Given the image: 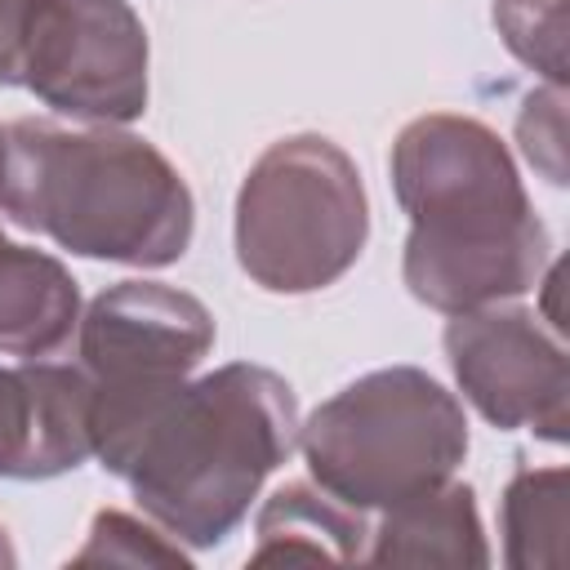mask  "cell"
I'll use <instances>...</instances> for the list:
<instances>
[{
    "label": "cell",
    "instance_id": "cell-1",
    "mask_svg": "<svg viewBox=\"0 0 570 570\" xmlns=\"http://www.w3.org/2000/svg\"><path fill=\"white\" fill-rule=\"evenodd\" d=\"M89 436L94 459L129 481L134 503L169 539L214 548L298 445V396L249 361L142 387L94 383Z\"/></svg>",
    "mask_w": 570,
    "mask_h": 570
},
{
    "label": "cell",
    "instance_id": "cell-2",
    "mask_svg": "<svg viewBox=\"0 0 570 570\" xmlns=\"http://www.w3.org/2000/svg\"><path fill=\"white\" fill-rule=\"evenodd\" d=\"M410 218L401 281L445 316L521 298L539 285L552 236L534 214L508 142L476 116H414L387 156Z\"/></svg>",
    "mask_w": 570,
    "mask_h": 570
},
{
    "label": "cell",
    "instance_id": "cell-3",
    "mask_svg": "<svg viewBox=\"0 0 570 570\" xmlns=\"http://www.w3.org/2000/svg\"><path fill=\"white\" fill-rule=\"evenodd\" d=\"M0 214L58 249L120 267H169L196 232L178 165L120 125H4Z\"/></svg>",
    "mask_w": 570,
    "mask_h": 570
},
{
    "label": "cell",
    "instance_id": "cell-4",
    "mask_svg": "<svg viewBox=\"0 0 570 570\" xmlns=\"http://www.w3.org/2000/svg\"><path fill=\"white\" fill-rule=\"evenodd\" d=\"M298 450L321 490L370 517L459 472L468 414L428 370L383 365L321 401L298 423Z\"/></svg>",
    "mask_w": 570,
    "mask_h": 570
},
{
    "label": "cell",
    "instance_id": "cell-5",
    "mask_svg": "<svg viewBox=\"0 0 570 570\" xmlns=\"http://www.w3.org/2000/svg\"><path fill=\"white\" fill-rule=\"evenodd\" d=\"M370 240L356 160L325 134L276 138L236 191V263L267 294H316Z\"/></svg>",
    "mask_w": 570,
    "mask_h": 570
},
{
    "label": "cell",
    "instance_id": "cell-6",
    "mask_svg": "<svg viewBox=\"0 0 570 570\" xmlns=\"http://www.w3.org/2000/svg\"><path fill=\"white\" fill-rule=\"evenodd\" d=\"M147 58L129 0H36L18 85L71 120L129 125L147 111Z\"/></svg>",
    "mask_w": 570,
    "mask_h": 570
},
{
    "label": "cell",
    "instance_id": "cell-7",
    "mask_svg": "<svg viewBox=\"0 0 570 570\" xmlns=\"http://www.w3.org/2000/svg\"><path fill=\"white\" fill-rule=\"evenodd\" d=\"M445 356L454 383L499 432L530 428L534 436L561 445L570 428V365L557 330L530 307H472L450 316Z\"/></svg>",
    "mask_w": 570,
    "mask_h": 570
},
{
    "label": "cell",
    "instance_id": "cell-8",
    "mask_svg": "<svg viewBox=\"0 0 570 570\" xmlns=\"http://www.w3.org/2000/svg\"><path fill=\"white\" fill-rule=\"evenodd\" d=\"M80 370L98 387L187 379L214 347L209 307L165 281H120L89 298L76 325Z\"/></svg>",
    "mask_w": 570,
    "mask_h": 570
},
{
    "label": "cell",
    "instance_id": "cell-9",
    "mask_svg": "<svg viewBox=\"0 0 570 570\" xmlns=\"http://www.w3.org/2000/svg\"><path fill=\"white\" fill-rule=\"evenodd\" d=\"M94 383L80 365H0V476L49 481L94 454Z\"/></svg>",
    "mask_w": 570,
    "mask_h": 570
},
{
    "label": "cell",
    "instance_id": "cell-10",
    "mask_svg": "<svg viewBox=\"0 0 570 570\" xmlns=\"http://www.w3.org/2000/svg\"><path fill=\"white\" fill-rule=\"evenodd\" d=\"M370 566H490L476 494L468 481H445L396 508H383L365 543Z\"/></svg>",
    "mask_w": 570,
    "mask_h": 570
},
{
    "label": "cell",
    "instance_id": "cell-11",
    "mask_svg": "<svg viewBox=\"0 0 570 570\" xmlns=\"http://www.w3.org/2000/svg\"><path fill=\"white\" fill-rule=\"evenodd\" d=\"M80 325L76 276L45 249L0 232V352L40 361L53 356Z\"/></svg>",
    "mask_w": 570,
    "mask_h": 570
},
{
    "label": "cell",
    "instance_id": "cell-12",
    "mask_svg": "<svg viewBox=\"0 0 570 570\" xmlns=\"http://www.w3.org/2000/svg\"><path fill=\"white\" fill-rule=\"evenodd\" d=\"M370 517L316 481L281 485L254 521L249 561H365Z\"/></svg>",
    "mask_w": 570,
    "mask_h": 570
},
{
    "label": "cell",
    "instance_id": "cell-13",
    "mask_svg": "<svg viewBox=\"0 0 570 570\" xmlns=\"http://www.w3.org/2000/svg\"><path fill=\"white\" fill-rule=\"evenodd\" d=\"M566 503H570V472L561 463L512 472V481L503 485V503H499L503 561L512 570L561 566Z\"/></svg>",
    "mask_w": 570,
    "mask_h": 570
},
{
    "label": "cell",
    "instance_id": "cell-14",
    "mask_svg": "<svg viewBox=\"0 0 570 570\" xmlns=\"http://www.w3.org/2000/svg\"><path fill=\"white\" fill-rule=\"evenodd\" d=\"M494 27L517 62L566 89V0H494Z\"/></svg>",
    "mask_w": 570,
    "mask_h": 570
},
{
    "label": "cell",
    "instance_id": "cell-15",
    "mask_svg": "<svg viewBox=\"0 0 570 570\" xmlns=\"http://www.w3.org/2000/svg\"><path fill=\"white\" fill-rule=\"evenodd\" d=\"M191 557L183 552L178 539H169L151 517L138 521L129 512L102 508L89 521V534L71 566H187Z\"/></svg>",
    "mask_w": 570,
    "mask_h": 570
},
{
    "label": "cell",
    "instance_id": "cell-16",
    "mask_svg": "<svg viewBox=\"0 0 570 570\" xmlns=\"http://www.w3.org/2000/svg\"><path fill=\"white\" fill-rule=\"evenodd\" d=\"M517 142H521V156L552 187H566V89L561 85H543L525 94L517 111Z\"/></svg>",
    "mask_w": 570,
    "mask_h": 570
},
{
    "label": "cell",
    "instance_id": "cell-17",
    "mask_svg": "<svg viewBox=\"0 0 570 570\" xmlns=\"http://www.w3.org/2000/svg\"><path fill=\"white\" fill-rule=\"evenodd\" d=\"M36 0H0V85L22 80V36Z\"/></svg>",
    "mask_w": 570,
    "mask_h": 570
},
{
    "label": "cell",
    "instance_id": "cell-18",
    "mask_svg": "<svg viewBox=\"0 0 570 570\" xmlns=\"http://www.w3.org/2000/svg\"><path fill=\"white\" fill-rule=\"evenodd\" d=\"M9 566H18V552H13V543H9V530L0 525V570H9Z\"/></svg>",
    "mask_w": 570,
    "mask_h": 570
},
{
    "label": "cell",
    "instance_id": "cell-19",
    "mask_svg": "<svg viewBox=\"0 0 570 570\" xmlns=\"http://www.w3.org/2000/svg\"><path fill=\"white\" fill-rule=\"evenodd\" d=\"M0 174H4V129H0Z\"/></svg>",
    "mask_w": 570,
    "mask_h": 570
}]
</instances>
